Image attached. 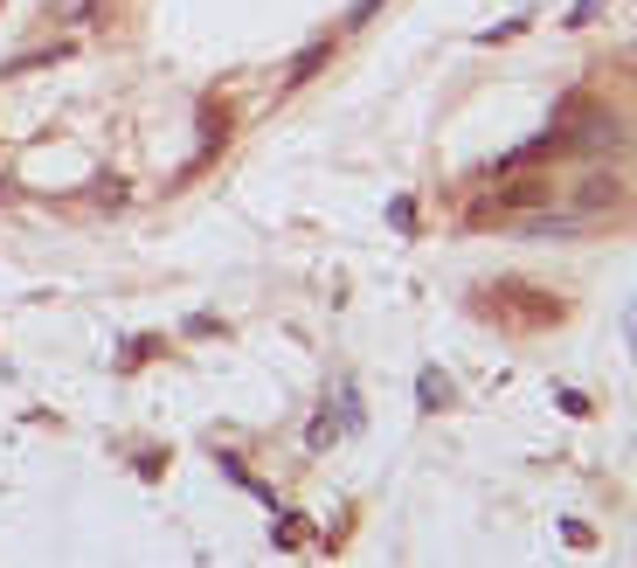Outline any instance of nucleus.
<instances>
[{
    "label": "nucleus",
    "instance_id": "obj_1",
    "mask_svg": "<svg viewBox=\"0 0 637 568\" xmlns=\"http://www.w3.org/2000/svg\"><path fill=\"white\" fill-rule=\"evenodd\" d=\"M471 305L486 319L513 326V333H541V326L562 319V298L541 292V284H520V277H499V284H486V292H471Z\"/></svg>",
    "mask_w": 637,
    "mask_h": 568
},
{
    "label": "nucleus",
    "instance_id": "obj_2",
    "mask_svg": "<svg viewBox=\"0 0 637 568\" xmlns=\"http://www.w3.org/2000/svg\"><path fill=\"white\" fill-rule=\"evenodd\" d=\"M513 173H520V167H513ZM492 201H499V209H548V201H554V180L520 173V180H506V188H499Z\"/></svg>",
    "mask_w": 637,
    "mask_h": 568
},
{
    "label": "nucleus",
    "instance_id": "obj_3",
    "mask_svg": "<svg viewBox=\"0 0 637 568\" xmlns=\"http://www.w3.org/2000/svg\"><path fill=\"white\" fill-rule=\"evenodd\" d=\"M617 201H624V180H617V173H590V180L575 188V209H582V215H603V209H617Z\"/></svg>",
    "mask_w": 637,
    "mask_h": 568
},
{
    "label": "nucleus",
    "instance_id": "obj_4",
    "mask_svg": "<svg viewBox=\"0 0 637 568\" xmlns=\"http://www.w3.org/2000/svg\"><path fill=\"white\" fill-rule=\"evenodd\" d=\"M333 63V42H305L298 56H291V70H285V91H298V84H312V76Z\"/></svg>",
    "mask_w": 637,
    "mask_h": 568
},
{
    "label": "nucleus",
    "instance_id": "obj_5",
    "mask_svg": "<svg viewBox=\"0 0 637 568\" xmlns=\"http://www.w3.org/2000/svg\"><path fill=\"white\" fill-rule=\"evenodd\" d=\"M97 14H105V0H49V21H56V29H91Z\"/></svg>",
    "mask_w": 637,
    "mask_h": 568
},
{
    "label": "nucleus",
    "instance_id": "obj_6",
    "mask_svg": "<svg viewBox=\"0 0 637 568\" xmlns=\"http://www.w3.org/2000/svg\"><path fill=\"white\" fill-rule=\"evenodd\" d=\"M416 402L429 409V417L450 409V375H444V368H423V375H416Z\"/></svg>",
    "mask_w": 637,
    "mask_h": 568
},
{
    "label": "nucleus",
    "instance_id": "obj_7",
    "mask_svg": "<svg viewBox=\"0 0 637 568\" xmlns=\"http://www.w3.org/2000/svg\"><path fill=\"white\" fill-rule=\"evenodd\" d=\"M222 139H229V112L222 105H201V160H209Z\"/></svg>",
    "mask_w": 637,
    "mask_h": 568
},
{
    "label": "nucleus",
    "instance_id": "obj_8",
    "mask_svg": "<svg viewBox=\"0 0 637 568\" xmlns=\"http://www.w3.org/2000/svg\"><path fill=\"white\" fill-rule=\"evenodd\" d=\"M152 354H160V333H132V340L118 347V368H146Z\"/></svg>",
    "mask_w": 637,
    "mask_h": 568
},
{
    "label": "nucleus",
    "instance_id": "obj_9",
    "mask_svg": "<svg viewBox=\"0 0 637 568\" xmlns=\"http://www.w3.org/2000/svg\"><path fill=\"white\" fill-rule=\"evenodd\" d=\"M305 534H312L305 513H277V548H305Z\"/></svg>",
    "mask_w": 637,
    "mask_h": 568
},
{
    "label": "nucleus",
    "instance_id": "obj_10",
    "mask_svg": "<svg viewBox=\"0 0 637 568\" xmlns=\"http://www.w3.org/2000/svg\"><path fill=\"white\" fill-rule=\"evenodd\" d=\"M389 222L402 229V236H410V229H416V201H410V194H395V201H389Z\"/></svg>",
    "mask_w": 637,
    "mask_h": 568
},
{
    "label": "nucleus",
    "instance_id": "obj_11",
    "mask_svg": "<svg viewBox=\"0 0 637 568\" xmlns=\"http://www.w3.org/2000/svg\"><path fill=\"white\" fill-rule=\"evenodd\" d=\"M562 540L569 548H596V527L590 520H562Z\"/></svg>",
    "mask_w": 637,
    "mask_h": 568
},
{
    "label": "nucleus",
    "instance_id": "obj_12",
    "mask_svg": "<svg viewBox=\"0 0 637 568\" xmlns=\"http://www.w3.org/2000/svg\"><path fill=\"white\" fill-rule=\"evenodd\" d=\"M520 29H527V21H520V14H513V21H499V29H486V35H478V42H486V49H492V42H513V35H520Z\"/></svg>",
    "mask_w": 637,
    "mask_h": 568
},
{
    "label": "nucleus",
    "instance_id": "obj_13",
    "mask_svg": "<svg viewBox=\"0 0 637 568\" xmlns=\"http://www.w3.org/2000/svg\"><path fill=\"white\" fill-rule=\"evenodd\" d=\"M596 8H603V0H575V8H569V29H590Z\"/></svg>",
    "mask_w": 637,
    "mask_h": 568
},
{
    "label": "nucleus",
    "instance_id": "obj_14",
    "mask_svg": "<svg viewBox=\"0 0 637 568\" xmlns=\"http://www.w3.org/2000/svg\"><path fill=\"white\" fill-rule=\"evenodd\" d=\"M554 402H562L569 417H590V396H582V389H562V396H554Z\"/></svg>",
    "mask_w": 637,
    "mask_h": 568
},
{
    "label": "nucleus",
    "instance_id": "obj_15",
    "mask_svg": "<svg viewBox=\"0 0 637 568\" xmlns=\"http://www.w3.org/2000/svg\"><path fill=\"white\" fill-rule=\"evenodd\" d=\"M374 8H381V0H353V8H347V29H361V21H368Z\"/></svg>",
    "mask_w": 637,
    "mask_h": 568
}]
</instances>
